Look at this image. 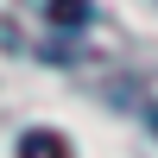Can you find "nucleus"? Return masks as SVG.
<instances>
[{
  "label": "nucleus",
  "instance_id": "1",
  "mask_svg": "<svg viewBox=\"0 0 158 158\" xmlns=\"http://www.w3.org/2000/svg\"><path fill=\"white\" fill-rule=\"evenodd\" d=\"M19 158H76V146L57 127H32V133H19Z\"/></svg>",
  "mask_w": 158,
  "mask_h": 158
},
{
  "label": "nucleus",
  "instance_id": "2",
  "mask_svg": "<svg viewBox=\"0 0 158 158\" xmlns=\"http://www.w3.org/2000/svg\"><path fill=\"white\" fill-rule=\"evenodd\" d=\"M89 0H44V19L57 25V32H76V25H89Z\"/></svg>",
  "mask_w": 158,
  "mask_h": 158
},
{
  "label": "nucleus",
  "instance_id": "3",
  "mask_svg": "<svg viewBox=\"0 0 158 158\" xmlns=\"http://www.w3.org/2000/svg\"><path fill=\"white\" fill-rule=\"evenodd\" d=\"M152 127H158V114H152Z\"/></svg>",
  "mask_w": 158,
  "mask_h": 158
}]
</instances>
